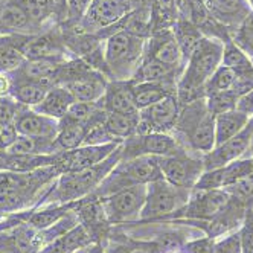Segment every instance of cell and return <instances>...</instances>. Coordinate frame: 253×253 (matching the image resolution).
<instances>
[{
    "label": "cell",
    "mask_w": 253,
    "mask_h": 253,
    "mask_svg": "<svg viewBox=\"0 0 253 253\" xmlns=\"http://www.w3.org/2000/svg\"><path fill=\"white\" fill-rule=\"evenodd\" d=\"M223 42L203 37L188 58L175 87V98L180 107L195 99L205 98V85L213 72L221 66Z\"/></svg>",
    "instance_id": "obj_1"
},
{
    "label": "cell",
    "mask_w": 253,
    "mask_h": 253,
    "mask_svg": "<svg viewBox=\"0 0 253 253\" xmlns=\"http://www.w3.org/2000/svg\"><path fill=\"white\" fill-rule=\"evenodd\" d=\"M121 162V145L108 156L101 164L87 168L83 171L64 172L61 174L46 195L42 198V205L46 206H60L67 203H75L84 200L85 197L92 195L96 188L102 183V180L110 174V171Z\"/></svg>",
    "instance_id": "obj_2"
},
{
    "label": "cell",
    "mask_w": 253,
    "mask_h": 253,
    "mask_svg": "<svg viewBox=\"0 0 253 253\" xmlns=\"http://www.w3.org/2000/svg\"><path fill=\"white\" fill-rule=\"evenodd\" d=\"M186 151L205 156L215 147V116L209 112L206 99H195L180 107L172 131Z\"/></svg>",
    "instance_id": "obj_3"
},
{
    "label": "cell",
    "mask_w": 253,
    "mask_h": 253,
    "mask_svg": "<svg viewBox=\"0 0 253 253\" xmlns=\"http://www.w3.org/2000/svg\"><path fill=\"white\" fill-rule=\"evenodd\" d=\"M60 175L53 165L26 172L0 171V211L14 212L29 206L40 191L50 188Z\"/></svg>",
    "instance_id": "obj_4"
},
{
    "label": "cell",
    "mask_w": 253,
    "mask_h": 253,
    "mask_svg": "<svg viewBox=\"0 0 253 253\" xmlns=\"http://www.w3.org/2000/svg\"><path fill=\"white\" fill-rule=\"evenodd\" d=\"M147 39L131 32L118 31L104 40V58L108 78L119 81L133 80L145 55Z\"/></svg>",
    "instance_id": "obj_5"
},
{
    "label": "cell",
    "mask_w": 253,
    "mask_h": 253,
    "mask_svg": "<svg viewBox=\"0 0 253 253\" xmlns=\"http://www.w3.org/2000/svg\"><path fill=\"white\" fill-rule=\"evenodd\" d=\"M159 178H164L160 169V157L139 156L128 160H121L92 195L101 200L121 189L137 185H150Z\"/></svg>",
    "instance_id": "obj_6"
},
{
    "label": "cell",
    "mask_w": 253,
    "mask_h": 253,
    "mask_svg": "<svg viewBox=\"0 0 253 253\" xmlns=\"http://www.w3.org/2000/svg\"><path fill=\"white\" fill-rule=\"evenodd\" d=\"M191 192V189L177 188L168 183L165 178L151 182L147 185V200L140 211L139 218L142 221H148L172 216L188 203Z\"/></svg>",
    "instance_id": "obj_7"
},
{
    "label": "cell",
    "mask_w": 253,
    "mask_h": 253,
    "mask_svg": "<svg viewBox=\"0 0 253 253\" xmlns=\"http://www.w3.org/2000/svg\"><path fill=\"white\" fill-rule=\"evenodd\" d=\"M186 151L171 133L134 134L121 143V160H128L139 156L169 157Z\"/></svg>",
    "instance_id": "obj_8"
},
{
    "label": "cell",
    "mask_w": 253,
    "mask_h": 253,
    "mask_svg": "<svg viewBox=\"0 0 253 253\" xmlns=\"http://www.w3.org/2000/svg\"><path fill=\"white\" fill-rule=\"evenodd\" d=\"M230 195L226 189H211V191H192L188 203L174 213L175 218L186 220L189 223H198V226L211 221L216 213H220L227 203Z\"/></svg>",
    "instance_id": "obj_9"
},
{
    "label": "cell",
    "mask_w": 253,
    "mask_h": 253,
    "mask_svg": "<svg viewBox=\"0 0 253 253\" xmlns=\"http://www.w3.org/2000/svg\"><path fill=\"white\" fill-rule=\"evenodd\" d=\"M145 200L147 185H137L101 198V203L108 223H125L139 218Z\"/></svg>",
    "instance_id": "obj_10"
},
{
    "label": "cell",
    "mask_w": 253,
    "mask_h": 253,
    "mask_svg": "<svg viewBox=\"0 0 253 253\" xmlns=\"http://www.w3.org/2000/svg\"><path fill=\"white\" fill-rule=\"evenodd\" d=\"M160 169L168 183L192 191L198 177L205 171L203 156L183 151L177 156L160 157Z\"/></svg>",
    "instance_id": "obj_11"
},
{
    "label": "cell",
    "mask_w": 253,
    "mask_h": 253,
    "mask_svg": "<svg viewBox=\"0 0 253 253\" xmlns=\"http://www.w3.org/2000/svg\"><path fill=\"white\" fill-rule=\"evenodd\" d=\"M131 9L130 0H93L78 28L88 34H99L119 23Z\"/></svg>",
    "instance_id": "obj_12"
},
{
    "label": "cell",
    "mask_w": 253,
    "mask_h": 253,
    "mask_svg": "<svg viewBox=\"0 0 253 253\" xmlns=\"http://www.w3.org/2000/svg\"><path fill=\"white\" fill-rule=\"evenodd\" d=\"M20 49L26 60L70 57L64 43L61 26H50L39 34L23 35Z\"/></svg>",
    "instance_id": "obj_13"
},
{
    "label": "cell",
    "mask_w": 253,
    "mask_h": 253,
    "mask_svg": "<svg viewBox=\"0 0 253 253\" xmlns=\"http://www.w3.org/2000/svg\"><path fill=\"white\" fill-rule=\"evenodd\" d=\"M180 113V104L175 95L162 99L139 112L137 134L148 133H171Z\"/></svg>",
    "instance_id": "obj_14"
},
{
    "label": "cell",
    "mask_w": 253,
    "mask_h": 253,
    "mask_svg": "<svg viewBox=\"0 0 253 253\" xmlns=\"http://www.w3.org/2000/svg\"><path fill=\"white\" fill-rule=\"evenodd\" d=\"M121 143H107V145H81L75 150L60 151L55 157V167L60 174L83 171L92 168L110 156Z\"/></svg>",
    "instance_id": "obj_15"
},
{
    "label": "cell",
    "mask_w": 253,
    "mask_h": 253,
    "mask_svg": "<svg viewBox=\"0 0 253 253\" xmlns=\"http://www.w3.org/2000/svg\"><path fill=\"white\" fill-rule=\"evenodd\" d=\"M253 172V159L252 157H241L233 160L230 164L206 169L198 177L197 183L194 185L192 191H211V189H226L235 185L244 177Z\"/></svg>",
    "instance_id": "obj_16"
},
{
    "label": "cell",
    "mask_w": 253,
    "mask_h": 253,
    "mask_svg": "<svg viewBox=\"0 0 253 253\" xmlns=\"http://www.w3.org/2000/svg\"><path fill=\"white\" fill-rule=\"evenodd\" d=\"M252 134H253V116L249 119L247 125L238 134H235L229 140L220 143V145H215V148L212 151H209L208 154L203 156L205 171L224 167L233 160L246 157V154L249 151Z\"/></svg>",
    "instance_id": "obj_17"
},
{
    "label": "cell",
    "mask_w": 253,
    "mask_h": 253,
    "mask_svg": "<svg viewBox=\"0 0 253 253\" xmlns=\"http://www.w3.org/2000/svg\"><path fill=\"white\" fill-rule=\"evenodd\" d=\"M143 57L177 69H185L186 64L183 53L172 34V28L151 32V35L147 39L145 55Z\"/></svg>",
    "instance_id": "obj_18"
},
{
    "label": "cell",
    "mask_w": 253,
    "mask_h": 253,
    "mask_svg": "<svg viewBox=\"0 0 253 253\" xmlns=\"http://www.w3.org/2000/svg\"><path fill=\"white\" fill-rule=\"evenodd\" d=\"M14 124L17 126L19 134L35 137V139L55 140L60 130V121L40 115L35 110H32V108H26V107L17 115Z\"/></svg>",
    "instance_id": "obj_19"
},
{
    "label": "cell",
    "mask_w": 253,
    "mask_h": 253,
    "mask_svg": "<svg viewBox=\"0 0 253 253\" xmlns=\"http://www.w3.org/2000/svg\"><path fill=\"white\" fill-rule=\"evenodd\" d=\"M104 107L108 113L137 115L139 110L133 96V81L110 80L102 96Z\"/></svg>",
    "instance_id": "obj_20"
},
{
    "label": "cell",
    "mask_w": 253,
    "mask_h": 253,
    "mask_svg": "<svg viewBox=\"0 0 253 253\" xmlns=\"http://www.w3.org/2000/svg\"><path fill=\"white\" fill-rule=\"evenodd\" d=\"M108 80L104 74L90 69L85 74H83L80 78L72 81L63 87H66L70 95L75 98V101H83V102H96L102 99L105 88L108 84Z\"/></svg>",
    "instance_id": "obj_21"
},
{
    "label": "cell",
    "mask_w": 253,
    "mask_h": 253,
    "mask_svg": "<svg viewBox=\"0 0 253 253\" xmlns=\"http://www.w3.org/2000/svg\"><path fill=\"white\" fill-rule=\"evenodd\" d=\"M208 8L213 19L229 29V32H232L253 11L247 0H211Z\"/></svg>",
    "instance_id": "obj_22"
},
{
    "label": "cell",
    "mask_w": 253,
    "mask_h": 253,
    "mask_svg": "<svg viewBox=\"0 0 253 253\" xmlns=\"http://www.w3.org/2000/svg\"><path fill=\"white\" fill-rule=\"evenodd\" d=\"M95 244L93 235L87 230V227L81 223H78L75 227L64 232L55 240H52L49 244H46L39 253H75L80 250H85Z\"/></svg>",
    "instance_id": "obj_23"
},
{
    "label": "cell",
    "mask_w": 253,
    "mask_h": 253,
    "mask_svg": "<svg viewBox=\"0 0 253 253\" xmlns=\"http://www.w3.org/2000/svg\"><path fill=\"white\" fill-rule=\"evenodd\" d=\"M183 69L171 67L162 64L156 60L143 57L142 63L139 64L136 74L133 77V83H160L171 87H177V81L182 75Z\"/></svg>",
    "instance_id": "obj_24"
},
{
    "label": "cell",
    "mask_w": 253,
    "mask_h": 253,
    "mask_svg": "<svg viewBox=\"0 0 253 253\" xmlns=\"http://www.w3.org/2000/svg\"><path fill=\"white\" fill-rule=\"evenodd\" d=\"M69 58V57H67ZM67 58H39V60H26L15 72L11 74L15 78H23L31 81L46 83L53 85V80L58 69Z\"/></svg>",
    "instance_id": "obj_25"
},
{
    "label": "cell",
    "mask_w": 253,
    "mask_h": 253,
    "mask_svg": "<svg viewBox=\"0 0 253 253\" xmlns=\"http://www.w3.org/2000/svg\"><path fill=\"white\" fill-rule=\"evenodd\" d=\"M74 102H75V98L70 95V92L66 87L52 85L49 88V92L46 93L44 99L37 107H34L32 110H35L40 115L49 116L52 119L61 121L67 115L70 105Z\"/></svg>",
    "instance_id": "obj_26"
},
{
    "label": "cell",
    "mask_w": 253,
    "mask_h": 253,
    "mask_svg": "<svg viewBox=\"0 0 253 253\" xmlns=\"http://www.w3.org/2000/svg\"><path fill=\"white\" fill-rule=\"evenodd\" d=\"M50 87L52 85H49L46 83L15 78L12 75V87H11L9 96L26 108H34L44 99V96L49 92Z\"/></svg>",
    "instance_id": "obj_27"
},
{
    "label": "cell",
    "mask_w": 253,
    "mask_h": 253,
    "mask_svg": "<svg viewBox=\"0 0 253 253\" xmlns=\"http://www.w3.org/2000/svg\"><path fill=\"white\" fill-rule=\"evenodd\" d=\"M172 34H174V37L180 46V50H182V53H183L185 61H188L191 53L195 50L198 43H200L202 39L205 37L203 32L200 31V28L183 15H178L177 20L174 22Z\"/></svg>",
    "instance_id": "obj_28"
},
{
    "label": "cell",
    "mask_w": 253,
    "mask_h": 253,
    "mask_svg": "<svg viewBox=\"0 0 253 253\" xmlns=\"http://www.w3.org/2000/svg\"><path fill=\"white\" fill-rule=\"evenodd\" d=\"M175 95V87L160 83H133V96L137 110H143L162 99Z\"/></svg>",
    "instance_id": "obj_29"
},
{
    "label": "cell",
    "mask_w": 253,
    "mask_h": 253,
    "mask_svg": "<svg viewBox=\"0 0 253 253\" xmlns=\"http://www.w3.org/2000/svg\"><path fill=\"white\" fill-rule=\"evenodd\" d=\"M249 116L243 112L233 108L230 112L215 116V145L229 140L235 134H238L249 122ZM215 148V147H213Z\"/></svg>",
    "instance_id": "obj_30"
},
{
    "label": "cell",
    "mask_w": 253,
    "mask_h": 253,
    "mask_svg": "<svg viewBox=\"0 0 253 253\" xmlns=\"http://www.w3.org/2000/svg\"><path fill=\"white\" fill-rule=\"evenodd\" d=\"M87 131H88L87 124L61 119L60 130L55 137L58 151H69V150H75V148L84 145Z\"/></svg>",
    "instance_id": "obj_31"
},
{
    "label": "cell",
    "mask_w": 253,
    "mask_h": 253,
    "mask_svg": "<svg viewBox=\"0 0 253 253\" xmlns=\"http://www.w3.org/2000/svg\"><path fill=\"white\" fill-rule=\"evenodd\" d=\"M107 131L112 137L122 143L124 140L130 139L131 136L137 134L139 125V113L137 115H122V113H108L104 122Z\"/></svg>",
    "instance_id": "obj_32"
},
{
    "label": "cell",
    "mask_w": 253,
    "mask_h": 253,
    "mask_svg": "<svg viewBox=\"0 0 253 253\" xmlns=\"http://www.w3.org/2000/svg\"><path fill=\"white\" fill-rule=\"evenodd\" d=\"M221 66L235 70L237 74H243V72L253 70V60L229 37L223 42Z\"/></svg>",
    "instance_id": "obj_33"
},
{
    "label": "cell",
    "mask_w": 253,
    "mask_h": 253,
    "mask_svg": "<svg viewBox=\"0 0 253 253\" xmlns=\"http://www.w3.org/2000/svg\"><path fill=\"white\" fill-rule=\"evenodd\" d=\"M25 12L28 14L31 23L39 32L50 28V26H57L52 23V17L49 12L47 6V0H17Z\"/></svg>",
    "instance_id": "obj_34"
},
{
    "label": "cell",
    "mask_w": 253,
    "mask_h": 253,
    "mask_svg": "<svg viewBox=\"0 0 253 253\" xmlns=\"http://www.w3.org/2000/svg\"><path fill=\"white\" fill-rule=\"evenodd\" d=\"M237 72L220 66L213 72V75L209 78V81L205 85V98L213 93H220V92H226V90H232L233 84L237 81Z\"/></svg>",
    "instance_id": "obj_35"
},
{
    "label": "cell",
    "mask_w": 253,
    "mask_h": 253,
    "mask_svg": "<svg viewBox=\"0 0 253 253\" xmlns=\"http://www.w3.org/2000/svg\"><path fill=\"white\" fill-rule=\"evenodd\" d=\"M230 39L253 60V11L230 32Z\"/></svg>",
    "instance_id": "obj_36"
},
{
    "label": "cell",
    "mask_w": 253,
    "mask_h": 253,
    "mask_svg": "<svg viewBox=\"0 0 253 253\" xmlns=\"http://www.w3.org/2000/svg\"><path fill=\"white\" fill-rule=\"evenodd\" d=\"M104 253H162L157 243H134V241H110L105 244Z\"/></svg>",
    "instance_id": "obj_37"
},
{
    "label": "cell",
    "mask_w": 253,
    "mask_h": 253,
    "mask_svg": "<svg viewBox=\"0 0 253 253\" xmlns=\"http://www.w3.org/2000/svg\"><path fill=\"white\" fill-rule=\"evenodd\" d=\"M206 99V105L209 108V112L216 116L226 112H230L233 108H237V101L238 96L235 95L232 90H226V92H220V93H213L205 98Z\"/></svg>",
    "instance_id": "obj_38"
},
{
    "label": "cell",
    "mask_w": 253,
    "mask_h": 253,
    "mask_svg": "<svg viewBox=\"0 0 253 253\" xmlns=\"http://www.w3.org/2000/svg\"><path fill=\"white\" fill-rule=\"evenodd\" d=\"M226 191L230 194L233 200H237L247 211L253 209V172L235 185L226 188Z\"/></svg>",
    "instance_id": "obj_39"
},
{
    "label": "cell",
    "mask_w": 253,
    "mask_h": 253,
    "mask_svg": "<svg viewBox=\"0 0 253 253\" xmlns=\"http://www.w3.org/2000/svg\"><path fill=\"white\" fill-rule=\"evenodd\" d=\"M213 253H241L240 232L235 230L223 235L220 238H215Z\"/></svg>",
    "instance_id": "obj_40"
},
{
    "label": "cell",
    "mask_w": 253,
    "mask_h": 253,
    "mask_svg": "<svg viewBox=\"0 0 253 253\" xmlns=\"http://www.w3.org/2000/svg\"><path fill=\"white\" fill-rule=\"evenodd\" d=\"M241 253H253V209L246 212L244 221L238 229Z\"/></svg>",
    "instance_id": "obj_41"
},
{
    "label": "cell",
    "mask_w": 253,
    "mask_h": 253,
    "mask_svg": "<svg viewBox=\"0 0 253 253\" xmlns=\"http://www.w3.org/2000/svg\"><path fill=\"white\" fill-rule=\"evenodd\" d=\"M107 143H119V142H116L112 137V134L107 131L104 122L88 128L84 145H107Z\"/></svg>",
    "instance_id": "obj_42"
},
{
    "label": "cell",
    "mask_w": 253,
    "mask_h": 253,
    "mask_svg": "<svg viewBox=\"0 0 253 253\" xmlns=\"http://www.w3.org/2000/svg\"><path fill=\"white\" fill-rule=\"evenodd\" d=\"M52 23L64 26L69 22V2L67 0H47Z\"/></svg>",
    "instance_id": "obj_43"
},
{
    "label": "cell",
    "mask_w": 253,
    "mask_h": 253,
    "mask_svg": "<svg viewBox=\"0 0 253 253\" xmlns=\"http://www.w3.org/2000/svg\"><path fill=\"white\" fill-rule=\"evenodd\" d=\"M67 2H69V22L64 26H78L93 0H67Z\"/></svg>",
    "instance_id": "obj_44"
},
{
    "label": "cell",
    "mask_w": 253,
    "mask_h": 253,
    "mask_svg": "<svg viewBox=\"0 0 253 253\" xmlns=\"http://www.w3.org/2000/svg\"><path fill=\"white\" fill-rule=\"evenodd\" d=\"M23 105L14 101L11 96L0 98V122H14L17 115L23 110Z\"/></svg>",
    "instance_id": "obj_45"
},
{
    "label": "cell",
    "mask_w": 253,
    "mask_h": 253,
    "mask_svg": "<svg viewBox=\"0 0 253 253\" xmlns=\"http://www.w3.org/2000/svg\"><path fill=\"white\" fill-rule=\"evenodd\" d=\"M213 247H215V238L205 235V237L185 243L182 250L185 253H213Z\"/></svg>",
    "instance_id": "obj_46"
},
{
    "label": "cell",
    "mask_w": 253,
    "mask_h": 253,
    "mask_svg": "<svg viewBox=\"0 0 253 253\" xmlns=\"http://www.w3.org/2000/svg\"><path fill=\"white\" fill-rule=\"evenodd\" d=\"M17 137L19 131L14 122H0V151H6Z\"/></svg>",
    "instance_id": "obj_47"
},
{
    "label": "cell",
    "mask_w": 253,
    "mask_h": 253,
    "mask_svg": "<svg viewBox=\"0 0 253 253\" xmlns=\"http://www.w3.org/2000/svg\"><path fill=\"white\" fill-rule=\"evenodd\" d=\"M0 253H20L14 240L12 229L0 232Z\"/></svg>",
    "instance_id": "obj_48"
},
{
    "label": "cell",
    "mask_w": 253,
    "mask_h": 253,
    "mask_svg": "<svg viewBox=\"0 0 253 253\" xmlns=\"http://www.w3.org/2000/svg\"><path fill=\"white\" fill-rule=\"evenodd\" d=\"M237 110L243 112L244 115H247L249 118L253 116V88L250 92L241 95L237 101Z\"/></svg>",
    "instance_id": "obj_49"
},
{
    "label": "cell",
    "mask_w": 253,
    "mask_h": 253,
    "mask_svg": "<svg viewBox=\"0 0 253 253\" xmlns=\"http://www.w3.org/2000/svg\"><path fill=\"white\" fill-rule=\"evenodd\" d=\"M12 87V75L11 72H0V98L9 96Z\"/></svg>",
    "instance_id": "obj_50"
},
{
    "label": "cell",
    "mask_w": 253,
    "mask_h": 253,
    "mask_svg": "<svg viewBox=\"0 0 253 253\" xmlns=\"http://www.w3.org/2000/svg\"><path fill=\"white\" fill-rule=\"evenodd\" d=\"M246 157H252L253 159V134H252V139H250V145H249V151H247Z\"/></svg>",
    "instance_id": "obj_51"
},
{
    "label": "cell",
    "mask_w": 253,
    "mask_h": 253,
    "mask_svg": "<svg viewBox=\"0 0 253 253\" xmlns=\"http://www.w3.org/2000/svg\"><path fill=\"white\" fill-rule=\"evenodd\" d=\"M167 253H185L182 249H175V250H169V252H167Z\"/></svg>",
    "instance_id": "obj_52"
},
{
    "label": "cell",
    "mask_w": 253,
    "mask_h": 253,
    "mask_svg": "<svg viewBox=\"0 0 253 253\" xmlns=\"http://www.w3.org/2000/svg\"><path fill=\"white\" fill-rule=\"evenodd\" d=\"M202 2H203V3H206V5L209 6V2H211V0H202Z\"/></svg>",
    "instance_id": "obj_53"
}]
</instances>
